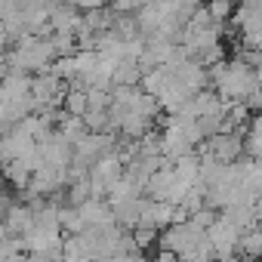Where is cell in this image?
<instances>
[{
    "label": "cell",
    "instance_id": "6da1fadb",
    "mask_svg": "<svg viewBox=\"0 0 262 262\" xmlns=\"http://www.w3.org/2000/svg\"><path fill=\"white\" fill-rule=\"evenodd\" d=\"M210 86L222 102H247L259 90V80H256V71L244 65L241 59L234 62L222 59L210 68Z\"/></svg>",
    "mask_w": 262,
    "mask_h": 262
},
{
    "label": "cell",
    "instance_id": "7a4b0ae2",
    "mask_svg": "<svg viewBox=\"0 0 262 262\" xmlns=\"http://www.w3.org/2000/svg\"><path fill=\"white\" fill-rule=\"evenodd\" d=\"M56 62V50L50 43V37L40 34H25L16 40V47L7 53V65L10 71H22V74H43L50 71V65Z\"/></svg>",
    "mask_w": 262,
    "mask_h": 262
},
{
    "label": "cell",
    "instance_id": "3957f363",
    "mask_svg": "<svg viewBox=\"0 0 262 262\" xmlns=\"http://www.w3.org/2000/svg\"><path fill=\"white\" fill-rule=\"evenodd\" d=\"M207 241V231L194 222V219H185V222H173L170 228H164L158 234V247L167 250V253H176V256H185L188 250H194L198 244Z\"/></svg>",
    "mask_w": 262,
    "mask_h": 262
},
{
    "label": "cell",
    "instance_id": "277c9868",
    "mask_svg": "<svg viewBox=\"0 0 262 262\" xmlns=\"http://www.w3.org/2000/svg\"><path fill=\"white\" fill-rule=\"evenodd\" d=\"M120 176H123V158H120V151L114 148V151L102 155V158L90 167V173H86V182H90L93 198H105V194L114 188V182H117Z\"/></svg>",
    "mask_w": 262,
    "mask_h": 262
},
{
    "label": "cell",
    "instance_id": "5b68a950",
    "mask_svg": "<svg viewBox=\"0 0 262 262\" xmlns=\"http://www.w3.org/2000/svg\"><path fill=\"white\" fill-rule=\"evenodd\" d=\"M191 185H185V182H179V176L173 173V167L170 164H164L148 182H145V191H148V198L151 201H164V204H173V207H179L182 204V198H185V191H188Z\"/></svg>",
    "mask_w": 262,
    "mask_h": 262
},
{
    "label": "cell",
    "instance_id": "8992f818",
    "mask_svg": "<svg viewBox=\"0 0 262 262\" xmlns=\"http://www.w3.org/2000/svg\"><path fill=\"white\" fill-rule=\"evenodd\" d=\"M241 234H244V231H241L234 222H228L225 216H216V222L207 228V241H210L216 259H234Z\"/></svg>",
    "mask_w": 262,
    "mask_h": 262
},
{
    "label": "cell",
    "instance_id": "52a82bcc",
    "mask_svg": "<svg viewBox=\"0 0 262 262\" xmlns=\"http://www.w3.org/2000/svg\"><path fill=\"white\" fill-rule=\"evenodd\" d=\"M173 222H176V207H173V204L142 198V207H139V225L155 228V231H164V228H170Z\"/></svg>",
    "mask_w": 262,
    "mask_h": 262
},
{
    "label": "cell",
    "instance_id": "ba28073f",
    "mask_svg": "<svg viewBox=\"0 0 262 262\" xmlns=\"http://www.w3.org/2000/svg\"><path fill=\"white\" fill-rule=\"evenodd\" d=\"M80 25H83V16H80V10H74V7H68V4H53L50 7V34H77L80 31Z\"/></svg>",
    "mask_w": 262,
    "mask_h": 262
},
{
    "label": "cell",
    "instance_id": "9c48e42d",
    "mask_svg": "<svg viewBox=\"0 0 262 262\" xmlns=\"http://www.w3.org/2000/svg\"><path fill=\"white\" fill-rule=\"evenodd\" d=\"M4 231L7 234H13V237H22L31 225H34V207L31 204H13L10 210H7V216H4Z\"/></svg>",
    "mask_w": 262,
    "mask_h": 262
},
{
    "label": "cell",
    "instance_id": "30bf717a",
    "mask_svg": "<svg viewBox=\"0 0 262 262\" xmlns=\"http://www.w3.org/2000/svg\"><path fill=\"white\" fill-rule=\"evenodd\" d=\"M77 213H80L83 228H93V225H111V222H114V213H111V207H108L105 198H90V201H83V204L77 207Z\"/></svg>",
    "mask_w": 262,
    "mask_h": 262
},
{
    "label": "cell",
    "instance_id": "8fae6325",
    "mask_svg": "<svg viewBox=\"0 0 262 262\" xmlns=\"http://www.w3.org/2000/svg\"><path fill=\"white\" fill-rule=\"evenodd\" d=\"M62 105H65V114H68V117H83V114H86V105H90L86 90H83L80 83H71V86L65 90V96H62Z\"/></svg>",
    "mask_w": 262,
    "mask_h": 262
},
{
    "label": "cell",
    "instance_id": "7c38bea8",
    "mask_svg": "<svg viewBox=\"0 0 262 262\" xmlns=\"http://www.w3.org/2000/svg\"><path fill=\"white\" fill-rule=\"evenodd\" d=\"M237 253L241 256H253V259H262V225H253L241 234L237 241Z\"/></svg>",
    "mask_w": 262,
    "mask_h": 262
},
{
    "label": "cell",
    "instance_id": "4fadbf2b",
    "mask_svg": "<svg viewBox=\"0 0 262 262\" xmlns=\"http://www.w3.org/2000/svg\"><path fill=\"white\" fill-rule=\"evenodd\" d=\"M158 234H161V231H155V228H145V225L129 228V237H133V244H136V250H139V253H145L151 244H158Z\"/></svg>",
    "mask_w": 262,
    "mask_h": 262
},
{
    "label": "cell",
    "instance_id": "5bb4252c",
    "mask_svg": "<svg viewBox=\"0 0 262 262\" xmlns=\"http://www.w3.org/2000/svg\"><path fill=\"white\" fill-rule=\"evenodd\" d=\"M93 262H145V259H142V253H111V256H102Z\"/></svg>",
    "mask_w": 262,
    "mask_h": 262
},
{
    "label": "cell",
    "instance_id": "9a60e30c",
    "mask_svg": "<svg viewBox=\"0 0 262 262\" xmlns=\"http://www.w3.org/2000/svg\"><path fill=\"white\" fill-rule=\"evenodd\" d=\"M108 0H74V10H83V13H93V10H102Z\"/></svg>",
    "mask_w": 262,
    "mask_h": 262
},
{
    "label": "cell",
    "instance_id": "2e32d148",
    "mask_svg": "<svg viewBox=\"0 0 262 262\" xmlns=\"http://www.w3.org/2000/svg\"><path fill=\"white\" fill-rule=\"evenodd\" d=\"M10 207H13V201H10L4 191H0V222H4V216H7V210H10Z\"/></svg>",
    "mask_w": 262,
    "mask_h": 262
},
{
    "label": "cell",
    "instance_id": "e0dca14e",
    "mask_svg": "<svg viewBox=\"0 0 262 262\" xmlns=\"http://www.w3.org/2000/svg\"><path fill=\"white\" fill-rule=\"evenodd\" d=\"M231 262H262V259H253V256H237V259H231Z\"/></svg>",
    "mask_w": 262,
    "mask_h": 262
},
{
    "label": "cell",
    "instance_id": "ac0fdd59",
    "mask_svg": "<svg viewBox=\"0 0 262 262\" xmlns=\"http://www.w3.org/2000/svg\"><path fill=\"white\" fill-rule=\"evenodd\" d=\"M231 4H241V7H250V4H259V0H231Z\"/></svg>",
    "mask_w": 262,
    "mask_h": 262
}]
</instances>
